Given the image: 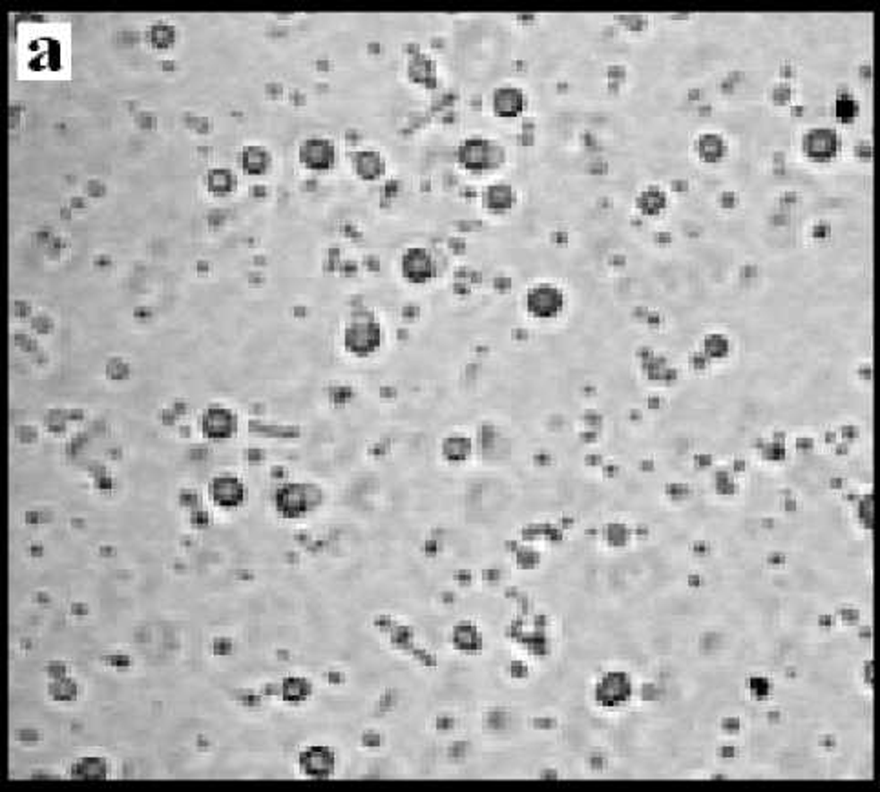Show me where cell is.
<instances>
[{
	"instance_id": "16",
	"label": "cell",
	"mask_w": 880,
	"mask_h": 792,
	"mask_svg": "<svg viewBox=\"0 0 880 792\" xmlns=\"http://www.w3.org/2000/svg\"><path fill=\"white\" fill-rule=\"evenodd\" d=\"M72 776L79 779H101L108 776V767L103 760L98 758H88V760H79L72 767Z\"/></svg>"
},
{
	"instance_id": "5",
	"label": "cell",
	"mask_w": 880,
	"mask_h": 792,
	"mask_svg": "<svg viewBox=\"0 0 880 792\" xmlns=\"http://www.w3.org/2000/svg\"><path fill=\"white\" fill-rule=\"evenodd\" d=\"M400 272L409 284L423 285L437 276V261L424 247H413L402 254Z\"/></svg>"
},
{
	"instance_id": "9",
	"label": "cell",
	"mask_w": 880,
	"mask_h": 792,
	"mask_svg": "<svg viewBox=\"0 0 880 792\" xmlns=\"http://www.w3.org/2000/svg\"><path fill=\"white\" fill-rule=\"evenodd\" d=\"M210 497L219 507H238L245 500V486L236 477H218L212 481Z\"/></svg>"
},
{
	"instance_id": "12",
	"label": "cell",
	"mask_w": 880,
	"mask_h": 792,
	"mask_svg": "<svg viewBox=\"0 0 880 792\" xmlns=\"http://www.w3.org/2000/svg\"><path fill=\"white\" fill-rule=\"evenodd\" d=\"M517 201V194L514 191V186H509L506 183H495L490 184L483 194V203L490 212L502 214L512 210Z\"/></svg>"
},
{
	"instance_id": "13",
	"label": "cell",
	"mask_w": 880,
	"mask_h": 792,
	"mask_svg": "<svg viewBox=\"0 0 880 792\" xmlns=\"http://www.w3.org/2000/svg\"><path fill=\"white\" fill-rule=\"evenodd\" d=\"M355 172L362 179H379L386 170V161L377 150H360L353 156Z\"/></svg>"
},
{
	"instance_id": "18",
	"label": "cell",
	"mask_w": 880,
	"mask_h": 792,
	"mask_svg": "<svg viewBox=\"0 0 880 792\" xmlns=\"http://www.w3.org/2000/svg\"><path fill=\"white\" fill-rule=\"evenodd\" d=\"M409 73H411V79L416 81V82L433 84V81H435V64H433V61L430 57L419 55V57L411 59Z\"/></svg>"
},
{
	"instance_id": "21",
	"label": "cell",
	"mask_w": 880,
	"mask_h": 792,
	"mask_svg": "<svg viewBox=\"0 0 880 792\" xmlns=\"http://www.w3.org/2000/svg\"><path fill=\"white\" fill-rule=\"evenodd\" d=\"M149 40L152 42V46H154V48H158V50L170 48L172 42L175 40L174 28L168 26V24H156L149 31Z\"/></svg>"
},
{
	"instance_id": "3",
	"label": "cell",
	"mask_w": 880,
	"mask_h": 792,
	"mask_svg": "<svg viewBox=\"0 0 880 792\" xmlns=\"http://www.w3.org/2000/svg\"><path fill=\"white\" fill-rule=\"evenodd\" d=\"M500 154H502V150L497 145H493L491 141H488V139L470 137L458 147L457 158H458V163L466 170L483 172V170H490V168L497 166L500 163V158H499Z\"/></svg>"
},
{
	"instance_id": "7",
	"label": "cell",
	"mask_w": 880,
	"mask_h": 792,
	"mask_svg": "<svg viewBox=\"0 0 880 792\" xmlns=\"http://www.w3.org/2000/svg\"><path fill=\"white\" fill-rule=\"evenodd\" d=\"M804 150L815 161H829L841 150V137L831 128H813L804 137Z\"/></svg>"
},
{
	"instance_id": "15",
	"label": "cell",
	"mask_w": 880,
	"mask_h": 792,
	"mask_svg": "<svg viewBox=\"0 0 880 792\" xmlns=\"http://www.w3.org/2000/svg\"><path fill=\"white\" fill-rule=\"evenodd\" d=\"M667 207V196L660 186H648L637 196V209L646 216H656Z\"/></svg>"
},
{
	"instance_id": "20",
	"label": "cell",
	"mask_w": 880,
	"mask_h": 792,
	"mask_svg": "<svg viewBox=\"0 0 880 792\" xmlns=\"http://www.w3.org/2000/svg\"><path fill=\"white\" fill-rule=\"evenodd\" d=\"M470 455V444H468V439H462V437H453V439H448L446 444H444V456L451 462H460V460H466Z\"/></svg>"
},
{
	"instance_id": "6",
	"label": "cell",
	"mask_w": 880,
	"mask_h": 792,
	"mask_svg": "<svg viewBox=\"0 0 880 792\" xmlns=\"http://www.w3.org/2000/svg\"><path fill=\"white\" fill-rule=\"evenodd\" d=\"M298 159L309 170H316V172L329 170L337 159L335 145L329 141V139L311 137L302 143Z\"/></svg>"
},
{
	"instance_id": "8",
	"label": "cell",
	"mask_w": 880,
	"mask_h": 792,
	"mask_svg": "<svg viewBox=\"0 0 880 792\" xmlns=\"http://www.w3.org/2000/svg\"><path fill=\"white\" fill-rule=\"evenodd\" d=\"M201 431L210 440H226L236 431V418L228 409L210 407L201 416Z\"/></svg>"
},
{
	"instance_id": "19",
	"label": "cell",
	"mask_w": 880,
	"mask_h": 792,
	"mask_svg": "<svg viewBox=\"0 0 880 792\" xmlns=\"http://www.w3.org/2000/svg\"><path fill=\"white\" fill-rule=\"evenodd\" d=\"M207 186H209L212 194L225 196V194H228L230 191H233V186H235L233 174H230L228 170H223V168L210 170L209 175H207Z\"/></svg>"
},
{
	"instance_id": "1",
	"label": "cell",
	"mask_w": 880,
	"mask_h": 792,
	"mask_svg": "<svg viewBox=\"0 0 880 792\" xmlns=\"http://www.w3.org/2000/svg\"><path fill=\"white\" fill-rule=\"evenodd\" d=\"M384 340L382 325L372 311H356L344 331V345L355 356H369L380 349Z\"/></svg>"
},
{
	"instance_id": "10",
	"label": "cell",
	"mask_w": 880,
	"mask_h": 792,
	"mask_svg": "<svg viewBox=\"0 0 880 792\" xmlns=\"http://www.w3.org/2000/svg\"><path fill=\"white\" fill-rule=\"evenodd\" d=\"M300 767L302 772L309 778H316V779L329 778L335 769V756L326 747H312L302 753Z\"/></svg>"
},
{
	"instance_id": "17",
	"label": "cell",
	"mask_w": 880,
	"mask_h": 792,
	"mask_svg": "<svg viewBox=\"0 0 880 792\" xmlns=\"http://www.w3.org/2000/svg\"><path fill=\"white\" fill-rule=\"evenodd\" d=\"M698 154L705 161H718L725 154V143L720 135L705 133L698 139Z\"/></svg>"
},
{
	"instance_id": "14",
	"label": "cell",
	"mask_w": 880,
	"mask_h": 792,
	"mask_svg": "<svg viewBox=\"0 0 880 792\" xmlns=\"http://www.w3.org/2000/svg\"><path fill=\"white\" fill-rule=\"evenodd\" d=\"M240 161H242V168L245 174L261 175L267 172V168L270 165V156L261 147H247V149H243Z\"/></svg>"
},
{
	"instance_id": "2",
	"label": "cell",
	"mask_w": 880,
	"mask_h": 792,
	"mask_svg": "<svg viewBox=\"0 0 880 792\" xmlns=\"http://www.w3.org/2000/svg\"><path fill=\"white\" fill-rule=\"evenodd\" d=\"M321 493L305 482H287L276 491V507L287 519H300L318 506Z\"/></svg>"
},
{
	"instance_id": "11",
	"label": "cell",
	"mask_w": 880,
	"mask_h": 792,
	"mask_svg": "<svg viewBox=\"0 0 880 792\" xmlns=\"http://www.w3.org/2000/svg\"><path fill=\"white\" fill-rule=\"evenodd\" d=\"M526 106L525 93L516 86H502L493 93V112L499 117H517Z\"/></svg>"
},
{
	"instance_id": "4",
	"label": "cell",
	"mask_w": 880,
	"mask_h": 792,
	"mask_svg": "<svg viewBox=\"0 0 880 792\" xmlns=\"http://www.w3.org/2000/svg\"><path fill=\"white\" fill-rule=\"evenodd\" d=\"M567 305L563 289L553 284H537L526 294V309L539 319L558 318Z\"/></svg>"
}]
</instances>
